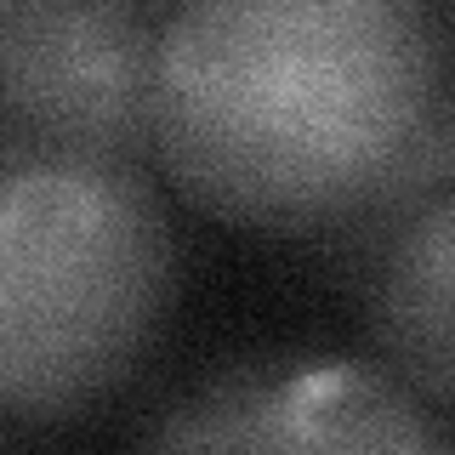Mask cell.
<instances>
[{"label": "cell", "instance_id": "3957f363", "mask_svg": "<svg viewBox=\"0 0 455 455\" xmlns=\"http://www.w3.org/2000/svg\"><path fill=\"white\" fill-rule=\"evenodd\" d=\"M154 40L125 0H0V120L46 148L137 160Z\"/></svg>", "mask_w": 455, "mask_h": 455}, {"label": "cell", "instance_id": "7a4b0ae2", "mask_svg": "<svg viewBox=\"0 0 455 455\" xmlns=\"http://www.w3.org/2000/svg\"><path fill=\"white\" fill-rule=\"evenodd\" d=\"M171 302V228L120 154H0V410L80 421L137 376Z\"/></svg>", "mask_w": 455, "mask_h": 455}, {"label": "cell", "instance_id": "5b68a950", "mask_svg": "<svg viewBox=\"0 0 455 455\" xmlns=\"http://www.w3.org/2000/svg\"><path fill=\"white\" fill-rule=\"evenodd\" d=\"M450 239H455V211L438 194L404 239L393 245L387 279L376 302V331L381 347L427 410H450Z\"/></svg>", "mask_w": 455, "mask_h": 455}, {"label": "cell", "instance_id": "277c9868", "mask_svg": "<svg viewBox=\"0 0 455 455\" xmlns=\"http://www.w3.org/2000/svg\"><path fill=\"white\" fill-rule=\"evenodd\" d=\"M154 450H245V455H307V450H387L444 455V433L427 421L404 381L353 359H256L211 376L165 410Z\"/></svg>", "mask_w": 455, "mask_h": 455}, {"label": "cell", "instance_id": "6da1fadb", "mask_svg": "<svg viewBox=\"0 0 455 455\" xmlns=\"http://www.w3.org/2000/svg\"><path fill=\"white\" fill-rule=\"evenodd\" d=\"M450 137L433 0H188L154 40L148 142L234 228L370 222L444 182Z\"/></svg>", "mask_w": 455, "mask_h": 455}]
</instances>
